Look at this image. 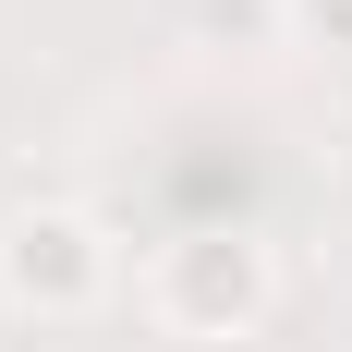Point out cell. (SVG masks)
Masks as SVG:
<instances>
[{
	"mask_svg": "<svg viewBox=\"0 0 352 352\" xmlns=\"http://www.w3.org/2000/svg\"><path fill=\"white\" fill-rule=\"evenodd\" d=\"M267 304H280V255L243 219H207L158 255V328H182V340H243Z\"/></svg>",
	"mask_w": 352,
	"mask_h": 352,
	"instance_id": "1",
	"label": "cell"
},
{
	"mask_svg": "<svg viewBox=\"0 0 352 352\" xmlns=\"http://www.w3.org/2000/svg\"><path fill=\"white\" fill-rule=\"evenodd\" d=\"M280 12L316 36V49H352V0H280Z\"/></svg>",
	"mask_w": 352,
	"mask_h": 352,
	"instance_id": "4",
	"label": "cell"
},
{
	"mask_svg": "<svg viewBox=\"0 0 352 352\" xmlns=\"http://www.w3.org/2000/svg\"><path fill=\"white\" fill-rule=\"evenodd\" d=\"M109 280H122V255L85 207H25L0 219V304L12 316H98Z\"/></svg>",
	"mask_w": 352,
	"mask_h": 352,
	"instance_id": "2",
	"label": "cell"
},
{
	"mask_svg": "<svg viewBox=\"0 0 352 352\" xmlns=\"http://www.w3.org/2000/svg\"><path fill=\"white\" fill-rule=\"evenodd\" d=\"M195 25H207V36H267L280 0H195Z\"/></svg>",
	"mask_w": 352,
	"mask_h": 352,
	"instance_id": "3",
	"label": "cell"
}]
</instances>
